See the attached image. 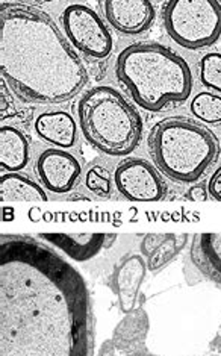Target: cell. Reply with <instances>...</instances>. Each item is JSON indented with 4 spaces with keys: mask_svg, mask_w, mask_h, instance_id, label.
<instances>
[{
    "mask_svg": "<svg viewBox=\"0 0 221 356\" xmlns=\"http://www.w3.org/2000/svg\"><path fill=\"white\" fill-rule=\"evenodd\" d=\"M0 74L15 97L59 105L88 83L74 47L47 13L35 6L0 5Z\"/></svg>",
    "mask_w": 221,
    "mask_h": 356,
    "instance_id": "obj_2",
    "label": "cell"
},
{
    "mask_svg": "<svg viewBox=\"0 0 221 356\" xmlns=\"http://www.w3.org/2000/svg\"><path fill=\"white\" fill-rule=\"evenodd\" d=\"M114 182L118 193L131 202H159L165 194L158 170L146 159H124L115 168Z\"/></svg>",
    "mask_w": 221,
    "mask_h": 356,
    "instance_id": "obj_8",
    "label": "cell"
},
{
    "mask_svg": "<svg viewBox=\"0 0 221 356\" xmlns=\"http://www.w3.org/2000/svg\"><path fill=\"white\" fill-rule=\"evenodd\" d=\"M79 128L92 147L109 156H127L142 138V118L120 91L97 86L78 102Z\"/></svg>",
    "mask_w": 221,
    "mask_h": 356,
    "instance_id": "obj_5",
    "label": "cell"
},
{
    "mask_svg": "<svg viewBox=\"0 0 221 356\" xmlns=\"http://www.w3.org/2000/svg\"><path fill=\"white\" fill-rule=\"evenodd\" d=\"M186 241V235H170L167 238L161 243L156 250L152 253L149 258V270H158L163 267L164 264L174 257V253L179 252L182 249V245Z\"/></svg>",
    "mask_w": 221,
    "mask_h": 356,
    "instance_id": "obj_18",
    "label": "cell"
},
{
    "mask_svg": "<svg viewBox=\"0 0 221 356\" xmlns=\"http://www.w3.org/2000/svg\"><path fill=\"white\" fill-rule=\"evenodd\" d=\"M85 185L91 193L106 197L110 194V175L101 165L91 167L87 176H85Z\"/></svg>",
    "mask_w": 221,
    "mask_h": 356,
    "instance_id": "obj_20",
    "label": "cell"
},
{
    "mask_svg": "<svg viewBox=\"0 0 221 356\" xmlns=\"http://www.w3.org/2000/svg\"><path fill=\"white\" fill-rule=\"evenodd\" d=\"M191 261L208 281L221 285V232L193 235Z\"/></svg>",
    "mask_w": 221,
    "mask_h": 356,
    "instance_id": "obj_13",
    "label": "cell"
},
{
    "mask_svg": "<svg viewBox=\"0 0 221 356\" xmlns=\"http://www.w3.org/2000/svg\"><path fill=\"white\" fill-rule=\"evenodd\" d=\"M149 152L168 179L197 182L220 156V141L208 126L190 117H167L149 134Z\"/></svg>",
    "mask_w": 221,
    "mask_h": 356,
    "instance_id": "obj_4",
    "label": "cell"
},
{
    "mask_svg": "<svg viewBox=\"0 0 221 356\" xmlns=\"http://www.w3.org/2000/svg\"><path fill=\"white\" fill-rule=\"evenodd\" d=\"M92 346L81 271L40 238L0 236V356H92Z\"/></svg>",
    "mask_w": 221,
    "mask_h": 356,
    "instance_id": "obj_1",
    "label": "cell"
},
{
    "mask_svg": "<svg viewBox=\"0 0 221 356\" xmlns=\"http://www.w3.org/2000/svg\"><path fill=\"white\" fill-rule=\"evenodd\" d=\"M44 2H55V0H44Z\"/></svg>",
    "mask_w": 221,
    "mask_h": 356,
    "instance_id": "obj_25",
    "label": "cell"
},
{
    "mask_svg": "<svg viewBox=\"0 0 221 356\" xmlns=\"http://www.w3.org/2000/svg\"><path fill=\"white\" fill-rule=\"evenodd\" d=\"M35 131L38 137L59 149H70L78 141V126L65 111H47L37 117Z\"/></svg>",
    "mask_w": 221,
    "mask_h": 356,
    "instance_id": "obj_14",
    "label": "cell"
},
{
    "mask_svg": "<svg viewBox=\"0 0 221 356\" xmlns=\"http://www.w3.org/2000/svg\"><path fill=\"white\" fill-rule=\"evenodd\" d=\"M146 273L147 264L140 255H129L115 268L113 282L118 303H120V308L124 314H131L137 308L138 294Z\"/></svg>",
    "mask_w": 221,
    "mask_h": 356,
    "instance_id": "obj_12",
    "label": "cell"
},
{
    "mask_svg": "<svg viewBox=\"0 0 221 356\" xmlns=\"http://www.w3.org/2000/svg\"><path fill=\"white\" fill-rule=\"evenodd\" d=\"M164 28L176 44L188 50L214 46L221 37L220 0H165Z\"/></svg>",
    "mask_w": 221,
    "mask_h": 356,
    "instance_id": "obj_6",
    "label": "cell"
},
{
    "mask_svg": "<svg viewBox=\"0 0 221 356\" xmlns=\"http://www.w3.org/2000/svg\"><path fill=\"white\" fill-rule=\"evenodd\" d=\"M190 194H193V196H191L193 200H206V193L203 191L202 186H199V188L191 190Z\"/></svg>",
    "mask_w": 221,
    "mask_h": 356,
    "instance_id": "obj_23",
    "label": "cell"
},
{
    "mask_svg": "<svg viewBox=\"0 0 221 356\" xmlns=\"http://www.w3.org/2000/svg\"><path fill=\"white\" fill-rule=\"evenodd\" d=\"M191 113L206 124L221 123V97L209 91L199 92L191 102Z\"/></svg>",
    "mask_w": 221,
    "mask_h": 356,
    "instance_id": "obj_17",
    "label": "cell"
},
{
    "mask_svg": "<svg viewBox=\"0 0 221 356\" xmlns=\"http://www.w3.org/2000/svg\"><path fill=\"white\" fill-rule=\"evenodd\" d=\"M37 176L46 190L55 194L70 193L78 185L82 165L65 149H47L37 159Z\"/></svg>",
    "mask_w": 221,
    "mask_h": 356,
    "instance_id": "obj_9",
    "label": "cell"
},
{
    "mask_svg": "<svg viewBox=\"0 0 221 356\" xmlns=\"http://www.w3.org/2000/svg\"><path fill=\"white\" fill-rule=\"evenodd\" d=\"M65 37L72 46L92 59H106L114 47V38L100 15L87 5L73 3L61 15Z\"/></svg>",
    "mask_w": 221,
    "mask_h": 356,
    "instance_id": "obj_7",
    "label": "cell"
},
{
    "mask_svg": "<svg viewBox=\"0 0 221 356\" xmlns=\"http://www.w3.org/2000/svg\"><path fill=\"white\" fill-rule=\"evenodd\" d=\"M115 74L135 104L149 113H161L183 104L194 86L188 63L155 41L127 46L117 56Z\"/></svg>",
    "mask_w": 221,
    "mask_h": 356,
    "instance_id": "obj_3",
    "label": "cell"
},
{
    "mask_svg": "<svg viewBox=\"0 0 221 356\" xmlns=\"http://www.w3.org/2000/svg\"><path fill=\"white\" fill-rule=\"evenodd\" d=\"M31 159L29 141L14 126L0 128V168L2 172H20Z\"/></svg>",
    "mask_w": 221,
    "mask_h": 356,
    "instance_id": "obj_15",
    "label": "cell"
},
{
    "mask_svg": "<svg viewBox=\"0 0 221 356\" xmlns=\"http://www.w3.org/2000/svg\"><path fill=\"white\" fill-rule=\"evenodd\" d=\"M167 236H168V234H150V235H147L146 238H144L142 245H141L144 255L150 257L152 253L156 250L158 245L167 238Z\"/></svg>",
    "mask_w": 221,
    "mask_h": 356,
    "instance_id": "obj_21",
    "label": "cell"
},
{
    "mask_svg": "<svg viewBox=\"0 0 221 356\" xmlns=\"http://www.w3.org/2000/svg\"><path fill=\"white\" fill-rule=\"evenodd\" d=\"M104 13L110 26L129 37L147 32L156 15L150 0H104Z\"/></svg>",
    "mask_w": 221,
    "mask_h": 356,
    "instance_id": "obj_10",
    "label": "cell"
},
{
    "mask_svg": "<svg viewBox=\"0 0 221 356\" xmlns=\"http://www.w3.org/2000/svg\"><path fill=\"white\" fill-rule=\"evenodd\" d=\"M208 193L212 199L217 202H221V167L214 175H212V177L209 179Z\"/></svg>",
    "mask_w": 221,
    "mask_h": 356,
    "instance_id": "obj_22",
    "label": "cell"
},
{
    "mask_svg": "<svg viewBox=\"0 0 221 356\" xmlns=\"http://www.w3.org/2000/svg\"><path fill=\"white\" fill-rule=\"evenodd\" d=\"M38 238L54 245L72 261L85 262L97 257L109 244L108 240L115 236L100 232H42Z\"/></svg>",
    "mask_w": 221,
    "mask_h": 356,
    "instance_id": "obj_11",
    "label": "cell"
},
{
    "mask_svg": "<svg viewBox=\"0 0 221 356\" xmlns=\"http://www.w3.org/2000/svg\"><path fill=\"white\" fill-rule=\"evenodd\" d=\"M15 2L23 3V5H29V6H33V5H37V3L44 2V0H15Z\"/></svg>",
    "mask_w": 221,
    "mask_h": 356,
    "instance_id": "obj_24",
    "label": "cell"
},
{
    "mask_svg": "<svg viewBox=\"0 0 221 356\" xmlns=\"http://www.w3.org/2000/svg\"><path fill=\"white\" fill-rule=\"evenodd\" d=\"M200 81L209 90L221 92V54L212 52L202 58Z\"/></svg>",
    "mask_w": 221,
    "mask_h": 356,
    "instance_id": "obj_19",
    "label": "cell"
},
{
    "mask_svg": "<svg viewBox=\"0 0 221 356\" xmlns=\"http://www.w3.org/2000/svg\"><path fill=\"white\" fill-rule=\"evenodd\" d=\"M0 200L13 202H47L44 188L19 172H2L0 176Z\"/></svg>",
    "mask_w": 221,
    "mask_h": 356,
    "instance_id": "obj_16",
    "label": "cell"
}]
</instances>
